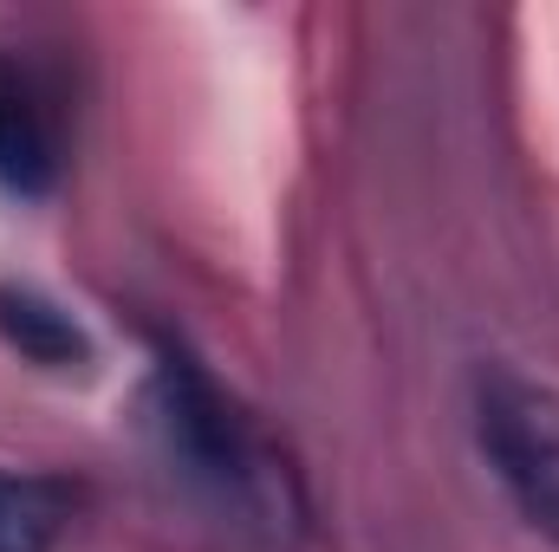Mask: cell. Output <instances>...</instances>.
I'll list each match as a JSON object with an SVG mask.
<instances>
[{"label":"cell","instance_id":"obj_1","mask_svg":"<svg viewBox=\"0 0 559 552\" xmlns=\"http://www.w3.org/2000/svg\"><path fill=\"white\" fill-rule=\"evenodd\" d=\"M475 435L501 488L514 494L521 520L559 547V397L521 371H481Z\"/></svg>","mask_w":559,"mask_h":552},{"label":"cell","instance_id":"obj_2","mask_svg":"<svg viewBox=\"0 0 559 552\" xmlns=\"http://www.w3.org/2000/svg\"><path fill=\"white\" fill-rule=\"evenodd\" d=\"M156 397H163V429L169 442L215 481H235L241 475V422L235 410L215 397L209 377H195L182 358H163V377H156Z\"/></svg>","mask_w":559,"mask_h":552},{"label":"cell","instance_id":"obj_3","mask_svg":"<svg viewBox=\"0 0 559 552\" xmlns=\"http://www.w3.org/2000/svg\"><path fill=\"white\" fill-rule=\"evenodd\" d=\"M52 131H46V111L33 98V85L0 59V189L13 195H39L52 182Z\"/></svg>","mask_w":559,"mask_h":552},{"label":"cell","instance_id":"obj_4","mask_svg":"<svg viewBox=\"0 0 559 552\" xmlns=\"http://www.w3.org/2000/svg\"><path fill=\"white\" fill-rule=\"evenodd\" d=\"M0 338L20 345L33 364L46 371H72L85 364V332L72 325V312H59L52 299L26 292V286H0Z\"/></svg>","mask_w":559,"mask_h":552},{"label":"cell","instance_id":"obj_5","mask_svg":"<svg viewBox=\"0 0 559 552\" xmlns=\"http://www.w3.org/2000/svg\"><path fill=\"white\" fill-rule=\"evenodd\" d=\"M59 527V507L46 488L0 475V552H46Z\"/></svg>","mask_w":559,"mask_h":552}]
</instances>
